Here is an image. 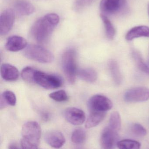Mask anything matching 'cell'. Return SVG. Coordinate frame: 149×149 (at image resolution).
<instances>
[{
  "label": "cell",
  "instance_id": "7",
  "mask_svg": "<svg viewBox=\"0 0 149 149\" xmlns=\"http://www.w3.org/2000/svg\"><path fill=\"white\" fill-rule=\"evenodd\" d=\"M127 3L126 0H101L100 8L103 15H115L125 8Z\"/></svg>",
  "mask_w": 149,
  "mask_h": 149
},
{
  "label": "cell",
  "instance_id": "31",
  "mask_svg": "<svg viewBox=\"0 0 149 149\" xmlns=\"http://www.w3.org/2000/svg\"><path fill=\"white\" fill-rule=\"evenodd\" d=\"M148 15L149 16V3L148 5Z\"/></svg>",
  "mask_w": 149,
  "mask_h": 149
},
{
  "label": "cell",
  "instance_id": "32",
  "mask_svg": "<svg viewBox=\"0 0 149 149\" xmlns=\"http://www.w3.org/2000/svg\"></svg>",
  "mask_w": 149,
  "mask_h": 149
},
{
  "label": "cell",
  "instance_id": "6",
  "mask_svg": "<svg viewBox=\"0 0 149 149\" xmlns=\"http://www.w3.org/2000/svg\"><path fill=\"white\" fill-rule=\"evenodd\" d=\"M88 106L90 112H106L112 109L113 104L105 95H95L89 99Z\"/></svg>",
  "mask_w": 149,
  "mask_h": 149
},
{
  "label": "cell",
  "instance_id": "8",
  "mask_svg": "<svg viewBox=\"0 0 149 149\" xmlns=\"http://www.w3.org/2000/svg\"><path fill=\"white\" fill-rule=\"evenodd\" d=\"M124 99L129 102L146 101L149 99V89L145 87H137L129 89L124 94Z\"/></svg>",
  "mask_w": 149,
  "mask_h": 149
},
{
  "label": "cell",
  "instance_id": "14",
  "mask_svg": "<svg viewBox=\"0 0 149 149\" xmlns=\"http://www.w3.org/2000/svg\"><path fill=\"white\" fill-rule=\"evenodd\" d=\"M1 74L2 78L7 81H15L19 76L18 70L9 64H3L1 65Z\"/></svg>",
  "mask_w": 149,
  "mask_h": 149
},
{
  "label": "cell",
  "instance_id": "1",
  "mask_svg": "<svg viewBox=\"0 0 149 149\" xmlns=\"http://www.w3.org/2000/svg\"><path fill=\"white\" fill-rule=\"evenodd\" d=\"M59 21V17L57 14H47L33 24L31 29L32 36L38 42H45L48 40Z\"/></svg>",
  "mask_w": 149,
  "mask_h": 149
},
{
  "label": "cell",
  "instance_id": "23",
  "mask_svg": "<svg viewBox=\"0 0 149 149\" xmlns=\"http://www.w3.org/2000/svg\"><path fill=\"white\" fill-rule=\"evenodd\" d=\"M116 145L119 149H140L141 147L139 142L129 139L119 141Z\"/></svg>",
  "mask_w": 149,
  "mask_h": 149
},
{
  "label": "cell",
  "instance_id": "25",
  "mask_svg": "<svg viewBox=\"0 0 149 149\" xmlns=\"http://www.w3.org/2000/svg\"><path fill=\"white\" fill-rule=\"evenodd\" d=\"M36 70L31 67L24 68L21 72V77L24 81L31 84L35 83L34 74Z\"/></svg>",
  "mask_w": 149,
  "mask_h": 149
},
{
  "label": "cell",
  "instance_id": "18",
  "mask_svg": "<svg viewBox=\"0 0 149 149\" xmlns=\"http://www.w3.org/2000/svg\"><path fill=\"white\" fill-rule=\"evenodd\" d=\"M108 68L113 80L116 85H120L122 81V76L117 61L111 60L108 62Z\"/></svg>",
  "mask_w": 149,
  "mask_h": 149
},
{
  "label": "cell",
  "instance_id": "29",
  "mask_svg": "<svg viewBox=\"0 0 149 149\" xmlns=\"http://www.w3.org/2000/svg\"><path fill=\"white\" fill-rule=\"evenodd\" d=\"M94 0H76L75 7L77 10L81 9L91 4Z\"/></svg>",
  "mask_w": 149,
  "mask_h": 149
},
{
  "label": "cell",
  "instance_id": "24",
  "mask_svg": "<svg viewBox=\"0 0 149 149\" xmlns=\"http://www.w3.org/2000/svg\"><path fill=\"white\" fill-rule=\"evenodd\" d=\"M132 56L139 69L141 71L149 74V67L143 61L140 53L136 51H134L132 52Z\"/></svg>",
  "mask_w": 149,
  "mask_h": 149
},
{
  "label": "cell",
  "instance_id": "26",
  "mask_svg": "<svg viewBox=\"0 0 149 149\" xmlns=\"http://www.w3.org/2000/svg\"><path fill=\"white\" fill-rule=\"evenodd\" d=\"M86 134L85 131L82 128H78L73 132L71 136V141L73 143L80 144L83 143L86 139Z\"/></svg>",
  "mask_w": 149,
  "mask_h": 149
},
{
  "label": "cell",
  "instance_id": "9",
  "mask_svg": "<svg viewBox=\"0 0 149 149\" xmlns=\"http://www.w3.org/2000/svg\"><path fill=\"white\" fill-rule=\"evenodd\" d=\"M15 14L11 9L3 10L0 16V34L5 36L12 29L15 22Z\"/></svg>",
  "mask_w": 149,
  "mask_h": 149
},
{
  "label": "cell",
  "instance_id": "13",
  "mask_svg": "<svg viewBox=\"0 0 149 149\" xmlns=\"http://www.w3.org/2000/svg\"><path fill=\"white\" fill-rule=\"evenodd\" d=\"M27 45V41L24 38L14 36L8 38L5 44V48L9 51L16 52L25 49Z\"/></svg>",
  "mask_w": 149,
  "mask_h": 149
},
{
  "label": "cell",
  "instance_id": "28",
  "mask_svg": "<svg viewBox=\"0 0 149 149\" xmlns=\"http://www.w3.org/2000/svg\"><path fill=\"white\" fill-rule=\"evenodd\" d=\"M131 131L135 135L139 136H145L147 135L146 129L139 123H134L131 127Z\"/></svg>",
  "mask_w": 149,
  "mask_h": 149
},
{
  "label": "cell",
  "instance_id": "16",
  "mask_svg": "<svg viewBox=\"0 0 149 149\" xmlns=\"http://www.w3.org/2000/svg\"><path fill=\"white\" fill-rule=\"evenodd\" d=\"M14 7L16 11L21 15H29L35 11L34 6L26 0H17Z\"/></svg>",
  "mask_w": 149,
  "mask_h": 149
},
{
  "label": "cell",
  "instance_id": "4",
  "mask_svg": "<svg viewBox=\"0 0 149 149\" xmlns=\"http://www.w3.org/2000/svg\"><path fill=\"white\" fill-rule=\"evenodd\" d=\"M24 56L29 59L42 63H50L53 62V54L47 49L38 45H29L24 52Z\"/></svg>",
  "mask_w": 149,
  "mask_h": 149
},
{
  "label": "cell",
  "instance_id": "15",
  "mask_svg": "<svg viewBox=\"0 0 149 149\" xmlns=\"http://www.w3.org/2000/svg\"><path fill=\"white\" fill-rule=\"evenodd\" d=\"M149 37V27L146 26H139L134 27L127 33L126 39L131 41L138 38Z\"/></svg>",
  "mask_w": 149,
  "mask_h": 149
},
{
  "label": "cell",
  "instance_id": "5",
  "mask_svg": "<svg viewBox=\"0 0 149 149\" xmlns=\"http://www.w3.org/2000/svg\"><path fill=\"white\" fill-rule=\"evenodd\" d=\"M35 83L46 89H55L63 85L62 79L58 75L48 74L36 70L34 74Z\"/></svg>",
  "mask_w": 149,
  "mask_h": 149
},
{
  "label": "cell",
  "instance_id": "19",
  "mask_svg": "<svg viewBox=\"0 0 149 149\" xmlns=\"http://www.w3.org/2000/svg\"><path fill=\"white\" fill-rule=\"evenodd\" d=\"M78 74L81 79L87 82H94L98 78L97 72L91 68L81 69L78 72Z\"/></svg>",
  "mask_w": 149,
  "mask_h": 149
},
{
  "label": "cell",
  "instance_id": "27",
  "mask_svg": "<svg viewBox=\"0 0 149 149\" xmlns=\"http://www.w3.org/2000/svg\"><path fill=\"white\" fill-rule=\"evenodd\" d=\"M49 97L52 100L59 102L66 101L68 100V95L64 90H59L51 93L49 95Z\"/></svg>",
  "mask_w": 149,
  "mask_h": 149
},
{
  "label": "cell",
  "instance_id": "30",
  "mask_svg": "<svg viewBox=\"0 0 149 149\" xmlns=\"http://www.w3.org/2000/svg\"><path fill=\"white\" fill-rule=\"evenodd\" d=\"M8 149H20L18 147L15 145H10Z\"/></svg>",
  "mask_w": 149,
  "mask_h": 149
},
{
  "label": "cell",
  "instance_id": "2",
  "mask_svg": "<svg viewBox=\"0 0 149 149\" xmlns=\"http://www.w3.org/2000/svg\"><path fill=\"white\" fill-rule=\"evenodd\" d=\"M21 144L22 149H38L41 136L40 125L35 121H29L22 128Z\"/></svg>",
  "mask_w": 149,
  "mask_h": 149
},
{
  "label": "cell",
  "instance_id": "21",
  "mask_svg": "<svg viewBox=\"0 0 149 149\" xmlns=\"http://www.w3.org/2000/svg\"><path fill=\"white\" fill-rule=\"evenodd\" d=\"M100 17L104 24L107 37L109 40H113L115 36L116 31L113 24L106 15L101 14Z\"/></svg>",
  "mask_w": 149,
  "mask_h": 149
},
{
  "label": "cell",
  "instance_id": "11",
  "mask_svg": "<svg viewBox=\"0 0 149 149\" xmlns=\"http://www.w3.org/2000/svg\"><path fill=\"white\" fill-rule=\"evenodd\" d=\"M118 132L108 126L103 130L101 136L100 142L102 149H113L116 143Z\"/></svg>",
  "mask_w": 149,
  "mask_h": 149
},
{
  "label": "cell",
  "instance_id": "22",
  "mask_svg": "<svg viewBox=\"0 0 149 149\" xmlns=\"http://www.w3.org/2000/svg\"><path fill=\"white\" fill-rule=\"evenodd\" d=\"M108 126L110 128L118 133L120 130L121 120L120 113L117 111H114L111 113Z\"/></svg>",
  "mask_w": 149,
  "mask_h": 149
},
{
  "label": "cell",
  "instance_id": "3",
  "mask_svg": "<svg viewBox=\"0 0 149 149\" xmlns=\"http://www.w3.org/2000/svg\"><path fill=\"white\" fill-rule=\"evenodd\" d=\"M62 65L64 73L70 83L73 84L78 74L76 53L73 49H69L63 54Z\"/></svg>",
  "mask_w": 149,
  "mask_h": 149
},
{
  "label": "cell",
  "instance_id": "17",
  "mask_svg": "<svg viewBox=\"0 0 149 149\" xmlns=\"http://www.w3.org/2000/svg\"><path fill=\"white\" fill-rule=\"evenodd\" d=\"M106 112H90L85 123V127L91 128L99 125L105 118Z\"/></svg>",
  "mask_w": 149,
  "mask_h": 149
},
{
  "label": "cell",
  "instance_id": "20",
  "mask_svg": "<svg viewBox=\"0 0 149 149\" xmlns=\"http://www.w3.org/2000/svg\"><path fill=\"white\" fill-rule=\"evenodd\" d=\"M16 103V97L12 91H6L3 93L1 96V108L7 105L15 106Z\"/></svg>",
  "mask_w": 149,
  "mask_h": 149
},
{
  "label": "cell",
  "instance_id": "12",
  "mask_svg": "<svg viewBox=\"0 0 149 149\" xmlns=\"http://www.w3.org/2000/svg\"><path fill=\"white\" fill-rule=\"evenodd\" d=\"M45 141L50 146L54 148H60L65 143V138L60 131L51 130L45 135Z\"/></svg>",
  "mask_w": 149,
  "mask_h": 149
},
{
  "label": "cell",
  "instance_id": "10",
  "mask_svg": "<svg viewBox=\"0 0 149 149\" xmlns=\"http://www.w3.org/2000/svg\"><path fill=\"white\" fill-rule=\"evenodd\" d=\"M64 114L66 120L75 126L81 125L85 120V112L77 108H68L65 110Z\"/></svg>",
  "mask_w": 149,
  "mask_h": 149
}]
</instances>
